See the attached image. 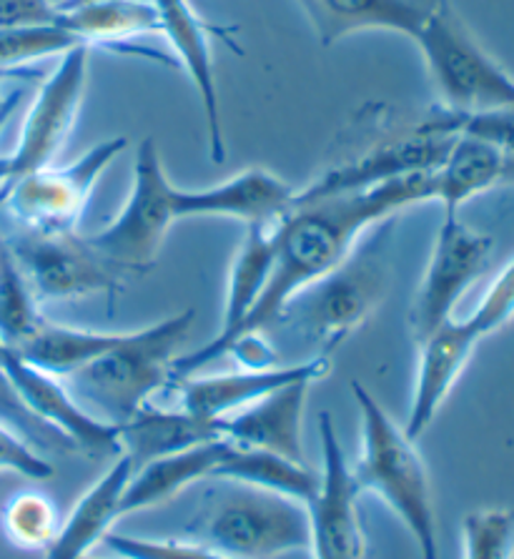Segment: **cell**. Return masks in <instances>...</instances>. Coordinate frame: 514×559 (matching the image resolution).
Wrapping results in <instances>:
<instances>
[{
  "label": "cell",
  "mask_w": 514,
  "mask_h": 559,
  "mask_svg": "<svg viewBox=\"0 0 514 559\" xmlns=\"http://www.w3.org/2000/svg\"><path fill=\"white\" fill-rule=\"evenodd\" d=\"M8 176H11V158H0V186L8 181Z\"/></svg>",
  "instance_id": "cell-39"
},
{
  "label": "cell",
  "mask_w": 514,
  "mask_h": 559,
  "mask_svg": "<svg viewBox=\"0 0 514 559\" xmlns=\"http://www.w3.org/2000/svg\"><path fill=\"white\" fill-rule=\"evenodd\" d=\"M465 559H514V512L502 507L469 512L462 520Z\"/></svg>",
  "instance_id": "cell-32"
},
{
  "label": "cell",
  "mask_w": 514,
  "mask_h": 559,
  "mask_svg": "<svg viewBox=\"0 0 514 559\" xmlns=\"http://www.w3.org/2000/svg\"><path fill=\"white\" fill-rule=\"evenodd\" d=\"M0 369L25 409L65 447L96 460H113L121 454V425H113L83 406L61 377L33 367L5 344H0Z\"/></svg>",
  "instance_id": "cell-9"
},
{
  "label": "cell",
  "mask_w": 514,
  "mask_h": 559,
  "mask_svg": "<svg viewBox=\"0 0 514 559\" xmlns=\"http://www.w3.org/2000/svg\"><path fill=\"white\" fill-rule=\"evenodd\" d=\"M0 472L19 474V477L33 481H44L53 477L56 469L38 452V447H33L28 439L0 419Z\"/></svg>",
  "instance_id": "cell-35"
},
{
  "label": "cell",
  "mask_w": 514,
  "mask_h": 559,
  "mask_svg": "<svg viewBox=\"0 0 514 559\" xmlns=\"http://www.w3.org/2000/svg\"><path fill=\"white\" fill-rule=\"evenodd\" d=\"M91 46H75L65 50L56 71L48 75L33 100L28 116L19 135V146L11 156V176L8 183L23 179L38 168L50 166L63 141L69 139L75 118H79L83 93L88 81ZM0 186V189H3Z\"/></svg>",
  "instance_id": "cell-13"
},
{
  "label": "cell",
  "mask_w": 514,
  "mask_h": 559,
  "mask_svg": "<svg viewBox=\"0 0 514 559\" xmlns=\"http://www.w3.org/2000/svg\"><path fill=\"white\" fill-rule=\"evenodd\" d=\"M510 156L475 135L457 133L440 168L432 174L434 201L442 203L444 216H457L479 193L494 189L507 176Z\"/></svg>",
  "instance_id": "cell-24"
},
{
  "label": "cell",
  "mask_w": 514,
  "mask_h": 559,
  "mask_svg": "<svg viewBox=\"0 0 514 559\" xmlns=\"http://www.w3.org/2000/svg\"><path fill=\"white\" fill-rule=\"evenodd\" d=\"M359 409V454L349 464L359 492L382 499L417 542L421 559L440 557L432 481L415 439L390 417L364 384L351 381Z\"/></svg>",
  "instance_id": "cell-2"
},
{
  "label": "cell",
  "mask_w": 514,
  "mask_h": 559,
  "mask_svg": "<svg viewBox=\"0 0 514 559\" xmlns=\"http://www.w3.org/2000/svg\"><path fill=\"white\" fill-rule=\"evenodd\" d=\"M61 522L63 516L53 499L38 489H23L0 510V527L5 539L25 552H40V549L46 552L53 545Z\"/></svg>",
  "instance_id": "cell-29"
},
{
  "label": "cell",
  "mask_w": 514,
  "mask_h": 559,
  "mask_svg": "<svg viewBox=\"0 0 514 559\" xmlns=\"http://www.w3.org/2000/svg\"><path fill=\"white\" fill-rule=\"evenodd\" d=\"M21 98H23V91H13V93H8L3 100H0V133H3L8 121H11V116L15 108H19Z\"/></svg>",
  "instance_id": "cell-38"
},
{
  "label": "cell",
  "mask_w": 514,
  "mask_h": 559,
  "mask_svg": "<svg viewBox=\"0 0 514 559\" xmlns=\"http://www.w3.org/2000/svg\"><path fill=\"white\" fill-rule=\"evenodd\" d=\"M129 148L118 135L88 148L69 166H44L0 189V206L36 234H73L88 206L91 193L108 166Z\"/></svg>",
  "instance_id": "cell-8"
},
{
  "label": "cell",
  "mask_w": 514,
  "mask_h": 559,
  "mask_svg": "<svg viewBox=\"0 0 514 559\" xmlns=\"http://www.w3.org/2000/svg\"><path fill=\"white\" fill-rule=\"evenodd\" d=\"M58 8L50 0H0V31L58 25Z\"/></svg>",
  "instance_id": "cell-37"
},
{
  "label": "cell",
  "mask_w": 514,
  "mask_h": 559,
  "mask_svg": "<svg viewBox=\"0 0 514 559\" xmlns=\"http://www.w3.org/2000/svg\"><path fill=\"white\" fill-rule=\"evenodd\" d=\"M390 231L392 218H386L379 228L374 226L372 239L359 241L332 274L319 278L286 307L284 317L297 319L294 326L307 342L319 346V357L332 359V354L367 324L384 301L390 286Z\"/></svg>",
  "instance_id": "cell-4"
},
{
  "label": "cell",
  "mask_w": 514,
  "mask_h": 559,
  "mask_svg": "<svg viewBox=\"0 0 514 559\" xmlns=\"http://www.w3.org/2000/svg\"><path fill=\"white\" fill-rule=\"evenodd\" d=\"M8 243L38 299L65 301L91 294L116 299L121 292V271L75 234L25 231Z\"/></svg>",
  "instance_id": "cell-12"
},
{
  "label": "cell",
  "mask_w": 514,
  "mask_h": 559,
  "mask_svg": "<svg viewBox=\"0 0 514 559\" xmlns=\"http://www.w3.org/2000/svg\"><path fill=\"white\" fill-rule=\"evenodd\" d=\"M467 319L477 326V332L482 336L500 332L502 326H507L514 319V257L510 259V264L494 276V282L490 284V289L485 292L479 307L471 311Z\"/></svg>",
  "instance_id": "cell-34"
},
{
  "label": "cell",
  "mask_w": 514,
  "mask_h": 559,
  "mask_svg": "<svg viewBox=\"0 0 514 559\" xmlns=\"http://www.w3.org/2000/svg\"><path fill=\"white\" fill-rule=\"evenodd\" d=\"M211 479L266 489L304 504L311 502L319 489V474L307 462H291L282 454L234 444L229 439H224L222 456Z\"/></svg>",
  "instance_id": "cell-26"
},
{
  "label": "cell",
  "mask_w": 514,
  "mask_h": 559,
  "mask_svg": "<svg viewBox=\"0 0 514 559\" xmlns=\"http://www.w3.org/2000/svg\"><path fill=\"white\" fill-rule=\"evenodd\" d=\"M494 241L459 222L457 216H444L434 247L429 253L425 276L409 311V326L415 342L437 332L454 319V309L471 284L485 274L490 264Z\"/></svg>",
  "instance_id": "cell-10"
},
{
  "label": "cell",
  "mask_w": 514,
  "mask_h": 559,
  "mask_svg": "<svg viewBox=\"0 0 514 559\" xmlns=\"http://www.w3.org/2000/svg\"><path fill=\"white\" fill-rule=\"evenodd\" d=\"M158 15L162 33L174 46L176 56L183 71L196 88L201 106H204L206 118V139H208V156L214 164H224L226 143H224V123H222V106H218V88H216V71H214V50H211V38H222L226 46L241 53L239 46L231 40L234 28L208 23L191 0H151Z\"/></svg>",
  "instance_id": "cell-16"
},
{
  "label": "cell",
  "mask_w": 514,
  "mask_h": 559,
  "mask_svg": "<svg viewBox=\"0 0 514 559\" xmlns=\"http://www.w3.org/2000/svg\"><path fill=\"white\" fill-rule=\"evenodd\" d=\"M332 371V359L311 357L299 364H272L259 369H234L211 377H187L179 384V406L201 419H222L264 400L276 389L297 381H322Z\"/></svg>",
  "instance_id": "cell-17"
},
{
  "label": "cell",
  "mask_w": 514,
  "mask_h": 559,
  "mask_svg": "<svg viewBox=\"0 0 514 559\" xmlns=\"http://www.w3.org/2000/svg\"><path fill=\"white\" fill-rule=\"evenodd\" d=\"M133 464L125 454H118L106 472L75 502L71 514L61 522L53 545L46 549V559H86L104 545L108 532L121 520L123 492L129 487Z\"/></svg>",
  "instance_id": "cell-22"
},
{
  "label": "cell",
  "mask_w": 514,
  "mask_h": 559,
  "mask_svg": "<svg viewBox=\"0 0 514 559\" xmlns=\"http://www.w3.org/2000/svg\"><path fill=\"white\" fill-rule=\"evenodd\" d=\"M314 381H297L282 386L264 400L216 419L218 435L234 444L264 449L291 462H307L304 456V412L309 389Z\"/></svg>",
  "instance_id": "cell-20"
},
{
  "label": "cell",
  "mask_w": 514,
  "mask_h": 559,
  "mask_svg": "<svg viewBox=\"0 0 514 559\" xmlns=\"http://www.w3.org/2000/svg\"><path fill=\"white\" fill-rule=\"evenodd\" d=\"M432 174H411L374 189L291 206L289 214L274 226L272 276L236 342L282 321L286 307L311 284L332 274L369 228L397 216L404 209L434 201Z\"/></svg>",
  "instance_id": "cell-1"
},
{
  "label": "cell",
  "mask_w": 514,
  "mask_h": 559,
  "mask_svg": "<svg viewBox=\"0 0 514 559\" xmlns=\"http://www.w3.org/2000/svg\"><path fill=\"white\" fill-rule=\"evenodd\" d=\"M0 419L5 425H11L19 435H23L33 447L38 449H50V447H65L61 439H58L53 431L40 425V421L33 417V414L25 409L19 394L13 392L11 381L5 379L3 369H0Z\"/></svg>",
  "instance_id": "cell-36"
},
{
  "label": "cell",
  "mask_w": 514,
  "mask_h": 559,
  "mask_svg": "<svg viewBox=\"0 0 514 559\" xmlns=\"http://www.w3.org/2000/svg\"><path fill=\"white\" fill-rule=\"evenodd\" d=\"M427 131L437 133H465L482 139L492 146L502 148L504 154H514V108H500V111H450V108H440L432 116H427L425 121H419Z\"/></svg>",
  "instance_id": "cell-31"
},
{
  "label": "cell",
  "mask_w": 514,
  "mask_h": 559,
  "mask_svg": "<svg viewBox=\"0 0 514 559\" xmlns=\"http://www.w3.org/2000/svg\"><path fill=\"white\" fill-rule=\"evenodd\" d=\"M276 226V224H274ZM274 226L266 224H251L247 226L243 241L234 253L229 282H226V301L222 313V326H218L216 336L199 346L196 352L181 354L174 361V381H181L193 377L206 364L216 361L224 354H229L236 336L241 334L243 324L256 309V304L264 294L268 276H272L274 266Z\"/></svg>",
  "instance_id": "cell-15"
},
{
  "label": "cell",
  "mask_w": 514,
  "mask_h": 559,
  "mask_svg": "<svg viewBox=\"0 0 514 559\" xmlns=\"http://www.w3.org/2000/svg\"><path fill=\"white\" fill-rule=\"evenodd\" d=\"M176 186L168 179L162 151L154 139H143L133 164V183L121 214L100 231L88 236V247L108 264L129 274H141L156 264L176 214Z\"/></svg>",
  "instance_id": "cell-7"
},
{
  "label": "cell",
  "mask_w": 514,
  "mask_h": 559,
  "mask_svg": "<svg viewBox=\"0 0 514 559\" xmlns=\"http://www.w3.org/2000/svg\"><path fill=\"white\" fill-rule=\"evenodd\" d=\"M482 334L469 319H450L437 332L417 342V377L415 392H411L407 421L404 431L409 439H417L432 427V421L440 414L446 396L457 386L462 371L475 354L477 344L482 342Z\"/></svg>",
  "instance_id": "cell-18"
},
{
  "label": "cell",
  "mask_w": 514,
  "mask_h": 559,
  "mask_svg": "<svg viewBox=\"0 0 514 559\" xmlns=\"http://www.w3.org/2000/svg\"><path fill=\"white\" fill-rule=\"evenodd\" d=\"M196 535L229 559H279L309 549V512L299 499L226 481Z\"/></svg>",
  "instance_id": "cell-5"
},
{
  "label": "cell",
  "mask_w": 514,
  "mask_h": 559,
  "mask_svg": "<svg viewBox=\"0 0 514 559\" xmlns=\"http://www.w3.org/2000/svg\"><path fill=\"white\" fill-rule=\"evenodd\" d=\"M193 317V309H187L136 332H123L104 357L69 377L75 400L98 417L123 425L174 381V361L181 357Z\"/></svg>",
  "instance_id": "cell-3"
},
{
  "label": "cell",
  "mask_w": 514,
  "mask_h": 559,
  "mask_svg": "<svg viewBox=\"0 0 514 559\" xmlns=\"http://www.w3.org/2000/svg\"><path fill=\"white\" fill-rule=\"evenodd\" d=\"M123 332H88L44 319L11 349L53 377H71L118 344Z\"/></svg>",
  "instance_id": "cell-27"
},
{
  "label": "cell",
  "mask_w": 514,
  "mask_h": 559,
  "mask_svg": "<svg viewBox=\"0 0 514 559\" xmlns=\"http://www.w3.org/2000/svg\"><path fill=\"white\" fill-rule=\"evenodd\" d=\"M86 559H98V557H94V555H91V557H86Z\"/></svg>",
  "instance_id": "cell-41"
},
{
  "label": "cell",
  "mask_w": 514,
  "mask_h": 559,
  "mask_svg": "<svg viewBox=\"0 0 514 559\" xmlns=\"http://www.w3.org/2000/svg\"><path fill=\"white\" fill-rule=\"evenodd\" d=\"M297 191L282 176L254 166L206 189H179L176 214L179 218L222 216L236 218L243 226H274L291 211Z\"/></svg>",
  "instance_id": "cell-19"
},
{
  "label": "cell",
  "mask_w": 514,
  "mask_h": 559,
  "mask_svg": "<svg viewBox=\"0 0 514 559\" xmlns=\"http://www.w3.org/2000/svg\"><path fill=\"white\" fill-rule=\"evenodd\" d=\"M452 141L454 135L450 133L427 131L421 123L409 126L407 131L397 135L374 141L364 154L349 156L332 168H326L319 179L297 191L294 206L297 203L342 197V193L374 189V186L404 179V176L411 174L437 171Z\"/></svg>",
  "instance_id": "cell-11"
},
{
  "label": "cell",
  "mask_w": 514,
  "mask_h": 559,
  "mask_svg": "<svg viewBox=\"0 0 514 559\" xmlns=\"http://www.w3.org/2000/svg\"><path fill=\"white\" fill-rule=\"evenodd\" d=\"M104 545L111 549L118 559H229L196 539H146L121 535V532H108Z\"/></svg>",
  "instance_id": "cell-33"
},
{
  "label": "cell",
  "mask_w": 514,
  "mask_h": 559,
  "mask_svg": "<svg viewBox=\"0 0 514 559\" xmlns=\"http://www.w3.org/2000/svg\"><path fill=\"white\" fill-rule=\"evenodd\" d=\"M425 63L450 111L514 108V75L479 46L450 0H440L417 36Z\"/></svg>",
  "instance_id": "cell-6"
},
{
  "label": "cell",
  "mask_w": 514,
  "mask_h": 559,
  "mask_svg": "<svg viewBox=\"0 0 514 559\" xmlns=\"http://www.w3.org/2000/svg\"><path fill=\"white\" fill-rule=\"evenodd\" d=\"M50 3H53V5L58 8V5H61V3H63V0H50Z\"/></svg>",
  "instance_id": "cell-40"
},
{
  "label": "cell",
  "mask_w": 514,
  "mask_h": 559,
  "mask_svg": "<svg viewBox=\"0 0 514 559\" xmlns=\"http://www.w3.org/2000/svg\"><path fill=\"white\" fill-rule=\"evenodd\" d=\"M222 449L224 439H211V442L143 464L131 474L129 487L123 492V516L151 510V507H162L171 502L174 497H179L183 489H189L193 481L214 477Z\"/></svg>",
  "instance_id": "cell-25"
},
{
  "label": "cell",
  "mask_w": 514,
  "mask_h": 559,
  "mask_svg": "<svg viewBox=\"0 0 514 559\" xmlns=\"http://www.w3.org/2000/svg\"><path fill=\"white\" fill-rule=\"evenodd\" d=\"M58 13H61L58 25L71 31L81 44L91 48L100 44L136 53L125 46L129 38L143 36V33H162L151 0H104V3L75 5Z\"/></svg>",
  "instance_id": "cell-28"
},
{
  "label": "cell",
  "mask_w": 514,
  "mask_h": 559,
  "mask_svg": "<svg viewBox=\"0 0 514 559\" xmlns=\"http://www.w3.org/2000/svg\"><path fill=\"white\" fill-rule=\"evenodd\" d=\"M222 439L216 419H201L179 409L143 406L121 425V454L133 464V472L162 456L183 452V449Z\"/></svg>",
  "instance_id": "cell-23"
},
{
  "label": "cell",
  "mask_w": 514,
  "mask_h": 559,
  "mask_svg": "<svg viewBox=\"0 0 514 559\" xmlns=\"http://www.w3.org/2000/svg\"><path fill=\"white\" fill-rule=\"evenodd\" d=\"M440 0H297L322 46L364 31H392L415 38Z\"/></svg>",
  "instance_id": "cell-21"
},
{
  "label": "cell",
  "mask_w": 514,
  "mask_h": 559,
  "mask_svg": "<svg viewBox=\"0 0 514 559\" xmlns=\"http://www.w3.org/2000/svg\"><path fill=\"white\" fill-rule=\"evenodd\" d=\"M319 444H322L319 489L311 502H307L311 557L367 559V539L357 504L361 492L354 485L347 454L326 412L319 417Z\"/></svg>",
  "instance_id": "cell-14"
},
{
  "label": "cell",
  "mask_w": 514,
  "mask_h": 559,
  "mask_svg": "<svg viewBox=\"0 0 514 559\" xmlns=\"http://www.w3.org/2000/svg\"><path fill=\"white\" fill-rule=\"evenodd\" d=\"M40 321L38 296L13 257L11 243L0 236V344H21Z\"/></svg>",
  "instance_id": "cell-30"
}]
</instances>
